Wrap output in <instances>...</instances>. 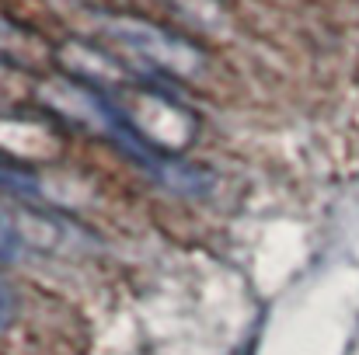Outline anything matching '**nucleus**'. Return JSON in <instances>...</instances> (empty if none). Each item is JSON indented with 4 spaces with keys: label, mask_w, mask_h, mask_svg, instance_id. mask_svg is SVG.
Returning a JSON list of instances; mask_svg holds the SVG:
<instances>
[{
    "label": "nucleus",
    "mask_w": 359,
    "mask_h": 355,
    "mask_svg": "<svg viewBox=\"0 0 359 355\" xmlns=\"http://www.w3.org/2000/svg\"><path fill=\"white\" fill-rule=\"evenodd\" d=\"M116 32V39H119L122 46H129L136 56H143V60H150V63H157V67H168V70H185L189 63H196L199 56H196V49H189L182 39H171V35H164L161 28H150V25H140V21H116L112 25Z\"/></svg>",
    "instance_id": "nucleus-1"
},
{
    "label": "nucleus",
    "mask_w": 359,
    "mask_h": 355,
    "mask_svg": "<svg viewBox=\"0 0 359 355\" xmlns=\"http://www.w3.org/2000/svg\"><path fill=\"white\" fill-rule=\"evenodd\" d=\"M0 192H7L14 199H25V202H42L46 199L35 167L11 157V153H4V150H0Z\"/></svg>",
    "instance_id": "nucleus-2"
},
{
    "label": "nucleus",
    "mask_w": 359,
    "mask_h": 355,
    "mask_svg": "<svg viewBox=\"0 0 359 355\" xmlns=\"http://www.w3.org/2000/svg\"><path fill=\"white\" fill-rule=\"evenodd\" d=\"M18 254H21V230H18L14 216L0 206V265L14 261Z\"/></svg>",
    "instance_id": "nucleus-3"
},
{
    "label": "nucleus",
    "mask_w": 359,
    "mask_h": 355,
    "mask_svg": "<svg viewBox=\"0 0 359 355\" xmlns=\"http://www.w3.org/2000/svg\"><path fill=\"white\" fill-rule=\"evenodd\" d=\"M14 314H18V300H14V289L0 279V331H7L14 324Z\"/></svg>",
    "instance_id": "nucleus-4"
}]
</instances>
